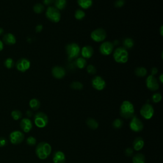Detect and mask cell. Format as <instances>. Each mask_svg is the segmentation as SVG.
I'll use <instances>...</instances> for the list:
<instances>
[{
    "label": "cell",
    "instance_id": "obj_7",
    "mask_svg": "<svg viewBox=\"0 0 163 163\" xmlns=\"http://www.w3.org/2000/svg\"><path fill=\"white\" fill-rule=\"evenodd\" d=\"M140 112L145 119L149 120L152 118L154 114V109L149 103H146L141 107Z\"/></svg>",
    "mask_w": 163,
    "mask_h": 163
},
{
    "label": "cell",
    "instance_id": "obj_12",
    "mask_svg": "<svg viewBox=\"0 0 163 163\" xmlns=\"http://www.w3.org/2000/svg\"><path fill=\"white\" fill-rule=\"evenodd\" d=\"M114 49L113 43L111 41H105L101 44L99 47V52L101 54L104 55H110Z\"/></svg>",
    "mask_w": 163,
    "mask_h": 163
},
{
    "label": "cell",
    "instance_id": "obj_2",
    "mask_svg": "<svg viewBox=\"0 0 163 163\" xmlns=\"http://www.w3.org/2000/svg\"><path fill=\"white\" fill-rule=\"evenodd\" d=\"M135 107L129 101H124L120 107V115L125 119H131L135 115Z\"/></svg>",
    "mask_w": 163,
    "mask_h": 163
},
{
    "label": "cell",
    "instance_id": "obj_5",
    "mask_svg": "<svg viewBox=\"0 0 163 163\" xmlns=\"http://www.w3.org/2000/svg\"><path fill=\"white\" fill-rule=\"evenodd\" d=\"M34 122L36 127L39 128H44L48 124V116L43 112H37L34 115Z\"/></svg>",
    "mask_w": 163,
    "mask_h": 163
},
{
    "label": "cell",
    "instance_id": "obj_33",
    "mask_svg": "<svg viewBox=\"0 0 163 163\" xmlns=\"http://www.w3.org/2000/svg\"><path fill=\"white\" fill-rule=\"evenodd\" d=\"M44 6L41 3H36L33 7V11L38 14L41 13L44 11Z\"/></svg>",
    "mask_w": 163,
    "mask_h": 163
},
{
    "label": "cell",
    "instance_id": "obj_47",
    "mask_svg": "<svg viewBox=\"0 0 163 163\" xmlns=\"http://www.w3.org/2000/svg\"><path fill=\"white\" fill-rule=\"evenodd\" d=\"M162 29H163V26H161V27H160V33H161V35L162 36L163 35V32H162Z\"/></svg>",
    "mask_w": 163,
    "mask_h": 163
},
{
    "label": "cell",
    "instance_id": "obj_36",
    "mask_svg": "<svg viewBox=\"0 0 163 163\" xmlns=\"http://www.w3.org/2000/svg\"><path fill=\"white\" fill-rule=\"evenodd\" d=\"M26 143L28 145L33 146L36 144V139L33 137H29L26 140Z\"/></svg>",
    "mask_w": 163,
    "mask_h": 163
},
{
    "label": "cell",
    "instance_id": "obj_21",
    "mask_svg": "<svg viewBox=\"0 0 163 163\" xmlns=\"http://www.w3.org/2000/svg\"><path fill=\"white\" fill-rule=\"evenodd\" d=\"M86 124L89 127V128H90L91 129L93 130H96L99 127V123L96 120H95L93 118H88L86 121Z\"/></svg>",
    "mask_w": 163,
    "mask_h": 163
},
{
    "label": "cell",
    "instance_id": "obj_37",
    "mask_svg": "<svg viewBox=\"0 0 163 163\" xmlns=\"http://www.w3.org/2000/svg\"><path fill=\"white\" fill-rule=\"evenodd\" d=\"M152 99V101L154 103H159L162 99V95L159 93H155L153 94Z\"/></svg>",
    "mask_w": 163,
    "mask_h": 163
},
{
    "label": "cell",
    "instance_id": "obj_24",
    "mask_svg": "<svg viewBox=\"0 0 163 163\" xmlns=\"http://www.w3.org/2000/svg\"><path fill=\"white\" fill-rule=\"evenodd\" d=\"M132 163H145V156L141 153H138L132 157Z\"/></svg>",
    "mask_w": 163,
    "mask_h": 163
},
{
    "label": "cell",
    "instance_id": "obj_16",
    "mask_svg": "<svg viewBox=\"0 0 163 163\" xmlns=\"http://www.w3.org/2000/svg\"><path fill=\"white\" fill-rule=\"evenodd\" d=\"M20 126L24 132H29L33 128V123L29 118H24L20 122Z\"/></svg>",
    "mask_w": 163,
    "mask_h": 163
},
{
    "label": "cell",
    "instance_id": "obj_11",
    "mask_svg": "<svg viewBox=\"0 0 163 163\" xmlns=\"http://www.w3.org/2000/svg\"><path fill=\"white\" fill-rule=\"evenodd\" d=\"M24 139V135L20 131H14L10 135V140L12 144L18 145L21 143Z\"/></svg>",
    "mask_w": 163,
    "mask_h": 163
},
{
    "label": "cell",
    "instance_id": "obj_23",
    "mask_svg": "<svg viewBox=\"0 0 163 163\" xmlns=\"http://www.w3.org/2000/svg\"><path fill=\"white\" fill-rule=\"evenodd\" d=\"M54 7L58 9L59 11L64 10L67 5L66 0H54Z\"/></svg>",
    "mask_w": 163,
    "mask_h": 163
},
{
    "label": "cell",
    "instance_id": "obj_3",
    "mask_svg": "<svg viewBox=\"0 0 163 163\" xmlns=\"http://www.w3.org/2000/svg\"><path fill=\"white\" fill-rule=\"evenodd\" d=\"M113 59L117 63L124 64L127 62L129 54L127 50L124 47H121L117 48L113 52Z\"/></svg>",
    "mask_w": 163,
    "mask_h": 163
},
{
    "label": "cell",
    "instance_id": "obj_1",
    "mask_svg": "<svg viewBox=\"0 0 163 163\" xmlns=\"http://www.w3.org/2000/svg\"><path fill=\"white\" fill-rule=\"evenodd\" d=\"M52 152L51 145L45 141L39 143L35 149L36 156L41 160H45L49 157Z\"/></svg>",
    "mask_w": 163,
    "mask_h": 163
},
{
    "label": "cell",
    "instance_id": "obj_42",
    "mask_svg": "<svg viewBox=\"0 0 163 163\" xmlns=\"http://www.w3.org/2000/svg\"><path fill=\"white\" fill-rule=\"evenodd\" d=\"M151 75L154 76L158 73V70H157V68L153 67V68H152V69L151 70Z\"/></svg>",
    "mask_w": 163,
    "mask_h": 163
},
{
    "label": "cell",
    "instance_id": "obj_43",
    "mask_svg": "<svg viewBox=\"0 0 163 163\" xmlns=\"http://www.w3.org/2000/svg\"><path fill=\"white\" fill-rule=\"evenodd\" d=\"M42 29H43V26L41 25V24H39L38 25L36 28H35V31L37 33H40L41 31H42Z\"/></svg>",
    "mask_w": 163,
    "mask_h": 163
},
{
    "label": "cell",
    "instance_id": "obj_14",
    "mask_svg": "<svg viewBox=\"0 0 163 163\" xmlns=\"http://www.w3.org/2000/svg\"><path fill=\"white\" fill-rule=\"evenodd\" d=\"M31 66V63L26 58H21L16 63L17 69L21 72H25Z\"/></svg>",
    "mask_w": 163,
    "mask_h": 163
},
{
    "label": "cell",
    "instance_id": "obj_44",
    "mask_svg": "<svg viewBox=\"0 0 163 163\" xmlns=\"http://www.w3.org/2000/svg\"><path fill=\"white\" fill-rule=\"evenodd\" d=\"M26 115H27V116L28 117H31L33 115V113L32 111L28 110V111H27V112H26Z\"/></svg>",
    "mask_w": 163,
    "mask_h": 163
},
{
    "label": "cell",
    "instance_id": "obj_6",
    "mask_svg": "<svg viewBox=\"0 0 163 163\" xmlns=\"http://www.w3.org/2000/svg\"><path fill=\"white\" fill-rule=\"evenodd\" d=\"M46 16L49 21L54 23H57L60 21L61 17L60 11L54 7H49L47 8Z\"/></svg>",
    "mask_w": 163,
    "mask_h": 163
},
{
    "label": "cell",
    "instance_id": "obj_25",
    "mask_svg": "<svg viewBox=\"0 0 163 163\" xmlns=\"http://www.w3.org/2000/svg\"><path fill=\"white\" fill-rule=\"evenodd\" d=\"M29 107L33 110H37L40 107V102L38 99L33 98L29 101Z\"/></svg>",
    "mask_w": 163,
    "mask_h": 163
},
{
    "label": "cell",
    "instance_id": "obj_10",
    "mask_svg": "<svg viewBox=\"0 0 163 163\" xmlns=\"http://www.w3.org/2000/svg\"><path fill=\"white\" fill-rule=\"evenodd\" d=\"M146 85L148 89L151 91H156L159 89V84L157 79L153 75H149L146 79Z\"/></svg>",
    "mask_w": 163,
    "mask_h": 163
},
{
    "label": "cell",
    "instance_id": "obj_20",
    "mask_svg": "<svg viewBox=\"0 0 163 163\" xmlns=\"http://www.w3.org/2000/svg\"><path fill=\"white\" fill-rule=\"evenodd\" d=\"M3 42L7 45H14L16 43V38L13 34L7 33L3 36Z\"/></svg>",
    "mask_w": 163,
    "mask_h": 163
},
{
    "label": "cell",
    "instance_id": "obj_28",
    "mask_svg": "<svg viewBox=\"0 0 163 163\" xmlns=\"http://www.w3.org/2000/svg\"><path fill=\"white\" fill-rule=\"evenodd\" d=\"M135 75L138 77H143L146 75L147 70L144 67H138V68H137L135 69Z\"/></svg>",
    "mask_w": 163,
    "mask_h": 163
},
{
    "label": "cell",
    "instance_id": "obj_32",
    "mask_svg": "<svg viewBox=\"0 0 163 163\" xmlns=\"http://www.w3.org/2000/svg\"><path fill=\"white\" fill-rule=\"evenodd\" d=\"M11 115H12V118H13L14 120L17 121V120H19L20 118H22V112L20 110H13V111L12 112Z\"/></svg>",
    "mask_w": 163,
    "mask_h": 163
},
{
    "label": "cell",
    "instance_id": "obj_34",
    "mask_svg": "<svg viewBox=\"0 0 163 163\" xmlns=\"http://www.w3.org/2000/svg\"><path fill=\"white\" fill-rule=\"evenodd\" d=\"M4 65L7 68L11 69L14 66V61L12 58H7L4 63Z\"/></svg>",
    "mask_w": 163,
    "mask_h": 163
},
{
    "label": "cell",
    "instance_id": "obj_46",
    "mask_svg": "<svg viewBox=\"0 0 163 163\" xmlns=\"http://www.w3.org/2000/svg\"><path fill=\"white\" fill-rule=\"evenodd\" d=\"M159 80L161 84L163 83V74H161V75L159 76Z\"/></svg>",
    "mask_w": 163,
    "mask_h": 163
},
{
    "label": "cell",
    "instance_id": "obj_17",
    "mask_svg": "<svg viewBox=\"0 0 163 163\" xmlns=\"http://www.w3.org/2000/svg\"><path fill=\"white\" fill-rule=\"evenodd\" d=\"M52 161L54 163H65L66 156L62 151H55L52 156Z\"/></svg>",
    "mask_w": 163,
    "mask_h": 163
},
{
    "label": "cell",
    "instance_id": "obj_35",
    "mask_svg": "<svg viewBox=\"0 0 163 163\" xmlns=\"http://www.w3.org/2000/svg\"><path fill=\"white\" fill-rule=\"evenodd\" d=\"M87 71L89 74H90V75H95L97 72V70L94 65H89L87 66Z\"/></svg>",
    "mask_w": 163,
    "mask_h": 163
},
{
    "label": "cell",
    "instance_id": "obj_13",
    "mask_svg": "<svg viewBox=\"0 0 163 163\" xmlns=\"http://www.w3.org/2000/svg\"><path fill=\"white\" fill-rule=\"evenodd\" d=\"M92 85L97 91H102L106 87V82L100 76H96L92 80Z\"/></svg>",
    "mask_w": 163,
    "mask_h": 163
},
{
    "label": "cell",
    "instance_id": "obj_39",
    "mask_svg": "<svg viewBox=\"0 0 163 163\" xmlns=\"http://www.w3.org/2000/svg\"><path fill=\"white\" fill-rule=\"evenodd\" d=\"M114 5L116 8H121L125 5V1L124 0H117Z\"/></svg>",
    "mask_w": 163,
    "mask_h": 163
},
{
    "label": "cell",
    "instance_id": "obj_27",
    "mask_svg": "<svg viewBox=\"0 0 163 163\" xmlns=\"http://www.w3.org/2000/svg\"><path fill=\"white\" fill-rule=\"evenodd\" d=\"M134 40H133L131 38H126L123 41V45L126 49H131L132 47L134 46Z\"/></svg>",
    "mask_w": 163,
    "mask_h": 163
},
{
    "label": "cell",
    "instance_id": "obj_18",
    "mask_svg": "<svg viewBox=\"0 0 163 163\" xmlns=\"http://www.w3.org/2000/svg\"><path fill=\"white\" fill-rule=\"evenodd\" d=\"M80 53L84 59H90L93 55L94 49L91 46H85L82 47Z\"/></svg>",
    "mask_w": 163,
    "mask_h": 163
},
{
    "label": "cell",
    "instance_id": "obj_41",
    "mask_svg": "<svg viewBox=\"0 0 163 163\" xmlns=\"http://www.w3.org/2000/svg\"><path fill=\"white\" fill-rule=\"evenodd\" d=\"M43 4L45 5H50L51 4L54 3V0H43Z\"/></svg>",
    "mask_w": 163,
    "mask_h": 163
},
{
    "label": "cell",
    "instance_id": "obj_4",
    "mask_svg": "<svg viewBox=\"0 0 163 163\" xmlns=\"http://www.w3.org/2000/svg\"><path fill=\"white\" fill-rule=\"evenodd\" d=\"M80 47L76 43H71L66 46V51L69 61L79 57L80 54Z\"/></svg>",
    "mask_w": 163,
    "mask_h": 163
},
{
    "label": "cell",
    "instance_id": "obj_15",
    "mask_svg": "<svg viewBox=\"0 0 163 163\" xmlns=\"http://www.w3.org/2000/svg\"><path fill=\"white\" fill-rule=\"evenodd\" d=\"M52 74L54 78L61 79L66 75V70L63 67L56 66L52 68Z\"/></svg>",
    "mask_w": 163,
    "mask_h": 163
},
{
    "label": "cell",
    "instance_id": "obj_30",
    "mask_svg": "<svg viewBox=\"0 0 163 163\" xmlns=\"http://www.w3.org/2000/svg\"><path fill=\"white\" fill-rule=\"evenodd\" d=\"M70 87L72 89L74 90H82L83 89L84 85L82 83L78 81H75V82H73L70 84Z\"/></svg>",
    "mask_w": 163,
    "mask_h": 163
},
{
    "label": "cell",
    "instance_id": "obj_19",
    "mask_svg": "<svg viewBox=\"0 0 163 163\" xmlns=\"http://www.w3.org/2000/svg\"><path fill=\"white\" fill-rule=\"evenodd\" d=\"M144 144V140L141 137H137L132 142L133 149L136 151H140L143 148Z\"/></svg>",
    "mask_w": 163,
    "mask_h": 163
},
{
    "label": "cell",
    "instance_id": "obj_8",
    "mask_svg": "<svg viewBox=\"0 0 163 163\" xmlns=\"http://www.w3.org/2000/svg\"><path fill=\"white\" fill-rule=\"evenodd\" d=\"M143 127L144 126L143 122L136 115H134L131 118V121L129 122V127L131 131L136 132H140L143 129Z\"/></svg>",
    "mask_w": 163,
    "mask_h": 163
},
{
    "label": "cell",
    "instance_id": "obj_45",
    "mask_svg": "<svg viewBox=\"0 0 163 163\" xmlns=\"http://www.w3.org/2000/svg\"><path fill=\"white\" fill-rule=\"evenodd\" d=\"M3 47H4V45H3V41L2 40H0V51H2L3 49Z\"/></svg>",
    "mask_w": 163,
    "mask_h": 163
},
{
    "label": "cell",
    "instance_id": "obj_40",
    "mask_svg": "<svg viewBox=\"0 0 163 163\" xmlns=\"http://www.w3.org/2000/svg\"><path fill=\"white\" fill-rule=\"evenodd\" d=\"M7 143V140L4 137H0V147L5 146Z\"/></svg>",
    "mask_w": 163,
    "mask_h": 163
},
{
    "label": "cell",
    "instance_id": "obj_48",
    "mask_svg": "<svg viewBox=\"0 0 163 163\" xmlns=\"http://www.w3.org/2000/svg\"><path fill=\"white\" fill-rule=\"evenodd\" d=\"M3 33V29L2 28H0V35H2Z\"/></svg>",
    "mask_w": 163,
    "mask_h": 163
},
{
    "label": "cell",
    "instance_id": "obj_29",
    "mask_svg": "<svg viewBox=\"0 0 163 163\" xmlns=\"http://www.w3.org/2000/svg\"><path fill=\"white\" fill-rule=\"evenodd\" d=\"M124 124V122L121 118H116L112 122V126L114 129H121Z\"/></svg>",
    "mask_w": 163,
    "mask_h": 163
},
{
    "label": "cell",
    "instance_id": "obj_26",
    "mask_svg": "<svg viewBox=\"0 0 163 163\" xmlns=\"http://www.w3.org/2000/svg\"><path fill=\"white\" fill-rule=\"evenodd\" d=\"M76 66L79 69H84L87 66V61L84 57H77L75 61Z\"/></svg>",
    "mask_w": 163,
    "mask_h": 163
},
{
    "label": "cell",
    "instance_id": "obj_31",
    "mask_svg": "<svg viewBox=\"0 0 163 163\" xmlns=\"http://www.w3.org/2000/svg\"><path fill=\"white\" fill-rule=\"evenodd\" d=\"M85 12L81 9H78L75 12V17L77 20H82L85 17Z\"/></svg>",
    "mask_w": 163,
    "mask_h": 163
},
{
    "label": "cell",
    "instance_id": "obj_22",
    "mask_svg": "<svg viewBox=\"0 0 163 163\" xmlns=\"http://www.w3.org/2000/svg\"><path fill=\"white\" fill-rule=\"evenodd\" d=\"M78 5L83 9H88L93 5V0H77Z\"/></svg>",
    "mask_w": 163,
    "mask_h": 163
},
{
    "label": "cell",
    "instance_id": "obj_9",
    "mask_svg": "<svg viewBox=\"0 0 163 163\" xmlns=\"http://www.w3.org/2000/svg\"><path fill=\"white\" fill-rule=\"evenodd\" d=\"M107 37V33L104 29L98 28L91 33V39L96 42H101L104 41Z\"/></svg>",
    "mask_w": 163,
    "mask_h": 163
},
{
    "label": "cell",
    "instance_id": "obj_38",
    "mask_svg": "<svg viewBox=\"0 0 163 163\" xmlns=\"http://www.w3.org/2000/svg\"><path fill=\"white\" fill-rule=\"evenodd\" d=\"M124 154L126 157H132L133 154H134V150H133V149H132L131 147H128L127 149H126L124 151Z\"/></svg>",
    "mask_w": 163,
    "mask_h": 163
}]
</instances>
